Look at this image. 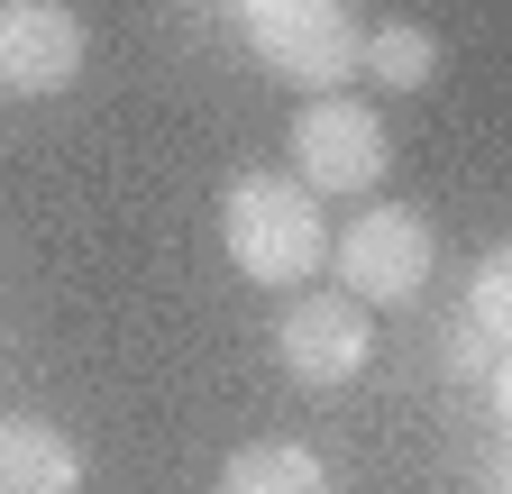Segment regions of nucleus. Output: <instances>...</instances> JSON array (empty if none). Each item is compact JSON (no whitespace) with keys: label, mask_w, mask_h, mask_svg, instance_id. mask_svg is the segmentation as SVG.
<instances>
[{"label":"nucleus","mask_w":512,"mask_h":494,"mask_svg":"<svg viewBox=\"0 0 512 494\" xmlns=\"http://www.w3.org/2000/svg\"><path fill=\"white\" fill-rule=\"evenodd\" d=\"M83 55H92V37H83V19L64 0H0V92L10 101L74 92Z\"/></svg>","instance_id":"obj_6"},{"label":"nucleus","mask_w":512,"mask_h":494,"mask_svg":"<svg viewBox=\"0 0 512 494\" xmlns=\"http://www.w3.org/2000/svg\"><path fill=\"white\" fill-rule=\"evenodd\" d=\"M275 357H284V376L302 394H339L366 376V357H375V321H366V302L348 293H293L284 312H275Z\"/></svg>","instance_id":"obj_5"},{"label":"nucleus","mask_w":512,"mask_h":494,"mask_svg":"<svg viewBox=\"0 0 512 494\" xmlns=\"http://www.w3.org/2000/svg\"><path fill=\"white\" fill-rule=\"evenodd\" d=\"M220 247H229V266L247 284L302 293L320 266H330V220H320V202L302 193L284 165H247L220 193Z\"/></svg>","instance_id":"obj_1"},{"label":"nucleus","mask_w":512,"mask_h":494,"mask_svg":"<svg viewBox=\"0 0 512 494\" xmlns=\"http://www.w3.org/2000/svg\"><path fill=\"white\" fill-rule=\"evenodd\" d=\"M384 165H394V138H384V119L348 92H320L302 119H293V183L311 202H357L384 183Z\"/></svg>","instance_id":"obj_3"},{"label":"nucleus","mask_w":512,"mask_h":494,"mask_svg":"<svg viewBox=\"0 0 512 494\" xmlns=\"http://www.w3.org/2000/svg\"><path fill=\"white\" fill-rule=\"evenodd\" d=\"M458 321H476L485 339L512 348V247H485V257H476V275H467V312H458Z\"/></svg>","instance_id":"obj_10"},{"label":"nucleus","mask_w":512,"mask_h":494,"mask_svg":"<svg viewBox=\"0 0 512 494\" xmlns=\"http://www.w3.org/2000/svg\"><path fill=\"white\" fill-rule=\"evenodd\" d=\"M357 74L384 83V92H421V83L439 74V37L412 28V19H384V28L357 37Z\"/></svg>","instance_id":"obj_9"},{"label":"nucleus","mask_w":512,"mask_h":494,"mask_svg":"<svg viewBox=\"0 0 512 494\" xmlns=\"http://www.w3.org/2000/svg\"><path fill=\"white\" fill-rule=\"evenodd\" d=\"M220 494H339V485L311 440H247V449H229Z\"/></svg>","instance_id":"obj_8"},{"label":"nucleus","mask_w":512,"mask_h":494,"mask_svg":"<svg viewBox=\"0 0 512 494\" xmlns=\"http://www.w3.org/2000/svg\"><path fill=\"white\" fill-rule=\"evenodd\" d=\"M503 366V339H485L476 321H439V376H458V385H485Z\"/></svg>","instance_id":"obj_11"},{"label":"nucleus","mask_w":512,"mask_h":494,"mask_svg":"<svg viewBox=\"0 0 512 494\" xmlns=\"http://www.w3.org/2000/svg\"><path fill=\"white\" fill-rule=\"evenodd\" d=\"M330 275L348 302L366 312H394L430 284V220L403 211V202H366L348 229H330Z\"/></svg>","instance_id":"obj_4"},{"label":"nucleus","mask_w":512,"mask_h":494,"mask_svg":"<svg viewBox=\"0 0 512 494\" xmlns=\"http://www.w3.org/2000/svg\"><path fill=\"white\" fill-rule=\"evenodd\" d=\"M92 467L46 412H0V494H83Z\"/></svg>","instance_id":"obj_7"},{"label":"nucleus","mask_w":512,"mask_h":494,"mask_svg":"<svg viewBox=\"0 0 512 494\" xmlns=\"http://www.w3.org/2000/svg\"><path fill=\"white\" fill-rule=\"evenodd\" d=\"M220 10L238 19L247 55L266 65L275 83H302L311 101L320 92H348L357 74V19H348V0H220Z\"/></svg>","instance_id":"obj_2"}]
</instances>
